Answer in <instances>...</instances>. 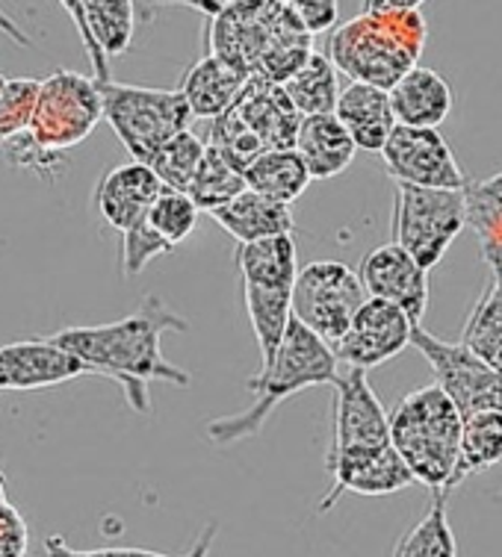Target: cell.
<instances>
[{"label":"cell","mask_w":502,"mask_h":557,"mask_svg":"<svg viewBox=\"0 0 502 557\" xmlns=\"http://www.w3.org/2000/svg\"><path fill=\"white\" fill-rule=\"evenodd\" d=\"M103 98V122L113 127L124 151L134 160L151 162L155 153L195 122L181 89H148L131 83L98 81Z\"/></svg>","instance_id":"obj_9"},{"label":"cell","mask_w":502,"mask_h":557,"mask_svg":"<svg viewBox=\"0 0 502 557\" xmlns=\"http://www.w3.org/2000/svg\"><path fill=\"white\" fill-rule=\"evenodd\" d=\"M491 281L464 322L462 343L502 372V253H482Z\"/></svg>","instance_id":"obj_24"},{"label":"cell","mask_w":502,"mask_h":557,"mask_svg":"<svg viewBox=\"0 0 502 557\" xmlns=\"http://www.w3.org/2000/svg\"><path fill=\"white\" fill-rule=\"evenodd\" d=\"M207 215L228 236H234L236 245L260 243V239H272V236H290L296 227L290 203L276 201V198L255 193V189L240 193L234 201H228L219 210H210Z\"/></svg>","instance_id":"obj_19"},{"label":"cell","mask_w":502,"mask_h":557,"mask_svg":"<svg viewBox=\"0 0 502 557\" xmlns=\"http://www.w3.org/2000/svg\"><path fill=\"white\" fill-rule=\"evenodd\" d=\"M246 174L240 172L236 165H231L216 148L207 145L205 160L198 165V172H195L193 183H189L186 193H189V198L198 203L201 213H210V210H219V207H225L228 201H234L236 195L246 193Z\"/></svg>","instance_id":"obj_30"},{"label":"cell","mask_w":502,"mask_h":557,"mask_svg":"<svg viewBox=\"0 0 502 557\" xmlns=\"http://www.w3.org/2000/svg\"><path fill=\"white\" fill-rule=\"evenodd\" d=\"M0 153L3 160L10 162L12 169H24V172L36 174L39 181L57 183L65 174V153L53 151V148H45L30 136V131L15 133L7 143H0Z\"/></svg>","instance_id":"obj_34"},{"label":"cell","mask_w":502,"mask_h":557,"mask_svg":"<svg viewBox=\"0 0 502 557\" xmlns=\"http://www.w3.org/2000/svg\"><path fill=\"white\" fill-rule=\"evenodd\" d=\"M340 360L326 339H319L308 324H302L293 315L284 343L257 375L246 381V389L255 401L234 416L210 419L205 428L207 440L216 448H228L252 440L264 431L269 416L276 413L281 401H287L296 393H305L310 386H331L338 381Z\"/></svg>","instance_id":"obj_4"},{"label":"cell","mask_w":502,"mask_h":557,"mask_svg":"<svg viewBox=\"0 0 502 557\" xmlns=\"http://www.w3.org/2000/svg\"><path fill=\"white\" fill-rule=\"evenodd\" d=\"M7 81H10V77H3V74H0V91H3V86H7Z\"/></svg>","instance_id":"obj_45"},{"label":"cell","mask_w":502,"mask_h":557,"mask_svg":"<svg viewBox=\"0 0 502 557\" xmlns=\"http://www.w3.org/2000/svg\"><path fill=\"white\" fill-rule=\"evenodd\" d=\"M290 10L296 12V18L302 21V27H305L310 36L334 30V24H338L340 15L338 0H290Z\"/></svg>","instance_id":"obj_39"},{"label":"cell","mask_w":502,"mask_h":557,"mask_svg":"<svg viewBox=\"0 0 502 557\" xmlns=\"http://www.w3.org/2000/svg\"><path fill=\"white\" fill-rule=\"evenodd\" d=\"M60 7L69 12V18H72V24L77 27V36H81L83 48H86V57H89V62H93L95 81H110V69L98 60L93 36H89V24H86V7H83V0H60Z\"/></svg>","instance_id":"obj_41"},{"label":"cell","mask_w":502,"mask_h":557,"mask_svg":"<svg viewBox=\"0 0 502 557\" xmlns=\"http://www.w3.org/2000/svg\"><path fill=\"white\" fill-rule=\"evenodd\" d=\"M467 224H470L482 253H502V172L485 181L467 183Z\"/></svg>","instance_id":"obj_31"},{"label":"cell","mask_w":502,"mask_h":557,"mask_svg":"<svg viewBox=\"0 0 502 557\" xmlns=\"http://www.w3.org/2000/svg\"><path fill=\"white\" fill-rule=\"evenodd\" d=\"M287 89L290 101L302 115H326L338 110L340 101V81L338 65L331 62L329 53L314 51L308 62L298 69L287 83H281Z\"/></svg>","instance_id":"obj_28"},{"label":"cell","mask_w":502,"mask_h":557,"mask_svg":"<svg viewBox=\"0 0 502 557\" xmlns=\"http://www.w3.org/2000/svg\"><path fill=\"white\" fill-rule=\"evenodd\" d=\"M417 324L402 307L381 301V298H367L360 310L348 324L346 336L334 345L340 366L352 369H376L400 355L405 345H411Z\"/></svg>","instance_id":"obj_15"},{"label":"cell","mask_w":502,"mask_h":557,"mask_svg":"<svg viewBox=\"0 0 502 557\" xmlns=\"http://www.w3.org/2000/svg\"><path fill=\"white\" fill-rule=\"evenodd\" d=\"M30 546V528L10 502H0V557H24Z\"/></svg>","instance_id":"obj_38"},{"label":"cell","mask_w":502,"mask_h":557,"mask_svg":"<svg viewBox=\"0 0 502 557\" xmlns=\"http://www.w3.org/2000/svg\"><path fill=\"white\" fill-rule=\"evenodd\" d=\"M502 463V410H482L464 419L462 457L452 478V490L470 475L488 472Z\"/></svg>","instance_id":"obj_27"},{"label":"cell","mask_w":502,"mask_h":557,"mask_svg":"<svg viewBox=\"0 0 502 557\" xmlns=\"http://www.w3.org/2000/svg\"><path fill=\"white\" fill-rule=\"evenodd\" d=\"M429 27L420 10L360 12L329 36V57L348 81L393 89L417 69Z\"/></svg>","instance_id":"obj_5"},{"label":"cell","mask_w":502,"mask_h":557,"mask_svg":"<svg viewBox=\"0 0 502 557\" xmlns=\"http://www.w3.org/2000/svg\"><path fill=\"white\" fill-rule=\"evenodd\" d=\"M367 298L364 281L352 265L340 260H314L296 274L293 315L334 348Z\"/></svg>","instance_id":"obj_12"},{"label":"cell","mask_w":502,"mask_h":557,"mask_svg":"<svg viewBox=\"0 0 502 557\" xmlns=\"http://www.w3.org/2000/svg\"><path fill=\"white\" fill-rule=\"evenodd\" d=\"M310 181L314 177H310L308 165H305V160H302V153L296 148L264 151L246 169L248 189L269 195V198L284 203H293L296 198H302Z\"/></svg>","instance_id":"obj_25"},{"label":"cell","mask_w":502,"mask_h":557,"mask_svg":"<svg viewBox=\"0 0 502 557\" xmlns=\"http://www.w3.org/2000/svg\"><path fill=\"white\" fill-rule=\"evenodd\" d=\"M207 153V143L201 136H195L193 131L177 133L174 139L160 148L155 153V160L148 162L155 174L163 181V186L169 189H181L186 193L189 189V183H193L195 172H198V165L205 160Z\"/></svg>","instance_id":"obj_32"},{"label":"cell","mask_w":502,"mask_h":557,"mask_svg":"<svg viewBox=\"0 0 502 557\" xmlns=\"http://www.w3.org/2000/svg\"><path fill=\"white\" fill-rule=\"evenodd\" d=\"M83 7L98 60L110 69L113 57L131 51L139 7L136 0H83Z\"/></svg>","instance_id":"obj_26"},{"label":"cell","mask_w":502,"mask_h":557,"mask_svg":"<svg viewBox=\"0 0 502 557\" xmlns=\"http://www.w3.org/2000/svg\"><path fill=\"white\" fill-rule=\"evenodd\" d=\"M0 33H3V36H7L10 41H15L19 48H30L33 45L30 36L21 30L19 24H15V18H10V15L3 12V7H0Z\"/></svg>","instance_id":"obj_43"},{"label":"cell","mask_w":502,"mask_h":557,"mask_svg":"<svg viewBox=\"0 0 502 557\" xmlns=\"http://www.w3.org/2000/svg\"><path fill=\"white\" fill-rule=\"evenodd\" d=\"M334 115L346 124V131L352 133V139L360 151L381 153L388 136L396 127V115L390 107V91L369 86V83H348L346 89L340 91Z\"/></svg>","instance_id":"obj_21"},{"label":"cell","mask_w":502,"mask_h":557,"mask_svg":"<svg viewBox=\"0 0 502 557\" xmlns=\"http://www.w3.org/2000/svg\"><path fill=\"white\" fill-rule=\"evenodd\" d=\"M331 405V446L326 469L331 486L319 502V513H329L346 493L390 496L417 484L408 463L390 440V416L384 413L364 369L343 366L334 381Z\"/></svg>","instance_id":"obj_1"},{"label":"cell","mask_w":502,"mask_h":557,"mask_svg":"<svg viewBox=\"0 0 502 557\" xmlns=\"http://www.w3.org/2000/svg\"><path fill=\"white\" fill-rule=\"evenodd\" d=\"M169 251H172V245L166 243L151 224H139L134 231L122 234V253H119L122 257V274L124 277H136L139 272H145V265L151 260Z\"/></svg>","instance_id":"obj_37"},{"label":"cell","mask_w":502,"mask_h":557,"mask_svg":"<svg viewBox=\"0 0 502 557\" xmlns=\"http://www.w3.org/2000/svg\"><path fill=\"white\" fill-rule=\"evenodd\" d=\"M296 151L308 165L314 181H331L352 165L358 145L334 112L305 115L296 136Z\"/></svg>","instance_id":"obj_22"},{"label":"cell","mask_w":502,"mask_h":557,"mask_svg":"<svg viewBox=\"0 0 502 557\" xmlns=\"http://www.w3.org/2000/svg\"><path fill=\"white\" fill-rule=\"evenodd\" d=\"M0 502H7V475H3V469H0Z\"/></svg>","instance_id":"obj_44"},{"label":"cell","mask_w":502,"mask_h":557,"mask_svg":"<svg viewBox=\"0 0 502 557\" xmlns=\"http://www.w3.org/2000/svg\"><path fill=\"white\" fill-rule=\"evenodd\" d=\"M310 36L284 0H240L207 18L205 51L236 72L260 81L287 83L314 53Z\"/></svg>","instance_id":"obj_3"},{"label":"cell","mask_w":502,"mask_h":557,"mask_svg":"<svg viewBox=\"0 0 502 557\" xmlns=\"http://www.w3.org/2000/svg\"><path fill=\"white\" fill-rule=\"evenodd\" d=\"M426 0H364L367 12H400V10H420Z\"/></svg>","instance_id":"obj_42"},{"label":"cell","mask_w":502,"mask_h":557,"mask_svg":"<svg viewBox=\"0 0 502 557\" xmlns=\"http://www.w3.org/2000/svg\"><path fill=\"white\" fill-rule=\"evenodd\" d=\"M464 416L438 384L420 386L390 410V440L414 481L431 493H452L462 457Z\"/></svg>","instance_id":"obj_6"},{"label":"cell","mask_w":502,"mask_h":557,"mask_svg":"<svg viewBox=\"0 0 502 557\" xmlns=\"http://www.w3.org/2000/svg\"><path fill=\"white\" fill-rule=\"evenodd\" d=\"M74 377H95L81 357L48 339H19L0 345V389L33 393L69 384Z\"/></svg>","instance_id":"obj_16"},{"label":"cell","mask_w":502,"mask_h":557,"mask_svg":"<svg viewBox=\"0 0 502 557\" xmlns=\"http://www.w3.org/2000/svg\"><path fill=\"white\" fill-rule=\"evenodd\" d=\"M198 213L201 210L189 198V193L166 186L160 198L155 201V207H151V213H148V224L174 248V245L186 243L193 236L195 224H198Z\"/></svg>","instance_id":"obj_33"},{"label":"cell","mask_w":502,"mask_h":557,"mask_svg":"<svg viewBox=\"0 0 502 557\" xmlns=\"http://www.w3.org/2000/svg\"><path fill=\"white\" fill-rule=\"evenodd\" d=\"M381 162L396 183L429 189H467L470 183L438 127L396 124L381 148Z\"/></svg>","instance_id":"obj_14"},{"label":"cell","mask_w":502,"mask_h":557,"mask_svg":"<svg viewBox=\"0 0 502 557\" xmlns=\"http://www.w3.org/2000/svg\"><path fill=\"white\" fill-rule=\"evenodd\" d=\"M216 534H219V525L216 522H207L201 528V534L193 540V546L186 548L184 555H160V552H148V548H131V546H110V548H72L62 537H48L45 543V552L48 557H207L210 555V546L216 543Z\"/></svg>","instance_id":"obj_36"},{"label":"cell","mask_w":502,"mask_h":557,"mask_svg":"<svg viewBox=\"0 0 502 557\" xmlns=\"http://www.w3.org/2000/svg\"><path fill=\"white\" fill-rule=\"evenodd\" d=\"M360 281L369 298L402 307L411 322L420 324L429 307V269H423L402 245H379L360 260Z\"/></svg>","instance_id":"obj_17"},{"label":"cell","mask_w":502,"mask_h":557,"mask_svg":"<svg viewBox=\"0 0 502 557\" xmlns=\"http://www.w3.org/2000/svg\"><path fill=\"white\" fill-rule=\"evenodd\" d=\"M41 81L33 77H10L0 91V143L15 133H24L33 122V110L39 101Z\"/></svg>","instance_id":"obj_35"},{"label":"cell","mask_w":502,"mask_h":557,"mask_svg":"<svg viewBox=\"0 0 502 557\" xmlns=\"http://www.w3.org/2000/svg\"><path fill=\"white\" fill-rule=\"evenodd\" d=\"M411 345L426 357L434 384L455 401L464 419L482 410H502V372L485 363L467 345L438 339L420 324L414 327Z\"/></svg>","instance_id":"obj_13"},{"label":"cell","mask_w":502,"mask_h":557,"mask_svg":"<svg viewBox=\"0 0 502 557\" xmlns=\"http://www.w3.org/2000/svg\"><path fill=\"white\" fill-rule=\"evenodd\" d=\"M98 122H103L98 81L69 69H57L41 81L39 101L27 131L45 148L69 151L74 145L86 143Z\"/></svg>","instance_id":"obj_11"},{"label":"cell","mask_w":502,"mask_h":557,"mask_svg":"<svg viewBox=\"0 0 502 557\" xmlns=\"http://www.w3.org/2000/svg\"><path fill=\"white\" fill-rule=\"evenodd\" d=\"M446 496L450 493H443V490L431 496L426 513L400 540L396 557H458L455 534H452L450 517H446Z\"/></svg>","instance_id":"obj_29"},{"label":"cell","mask_w":502,"mask_h":557,"mask_svg":"<svg viewBox=\"0 0 502 557\" xmlns=\"http://www.w3.org/2000/svg\"><path fill=\"white\" fill-rule=\"evenodd\" d=\"M166 186L148 162L131 160L103 174L95 186V207L101 219L119 234L148 222L151 207Z\"/></svg>","instance_id":"obj_18"},{"label":"cell","mask_w":502,"mask_h":557,"mask_svg":"<svg viewBox=\"0 0 502 557\" xmlns=\"http://www.w3.org/2000/svg\"><path fill=\"white\" fill-rule=\"evenodd\" d=\"M455 103V91L446 77L434 69H411L393 89H390V107L396 115V124L408 127H438L446 122Z\"/></svg>","instance_id":"obj_23"},{"label":"cell","mask_w":502,"mask_h":557,"mask_svg":"<svg viewBox=\"0 0 502 557\" xmlns=\"http://www.w3.org/2000/svg\"><path fill=\"white\" fill-rule=\"evenodd\" d=\"M284 3H290V0H284Z\"/></svg>","instance_id":"obj_46"},{"label":"cell","mask_w":502,"mask_h":557,"mask_svg":"<svg viewBox=\"0 0 502 557\" xmlns=\"http://www.w3.org/2000/svg\"><path fill=\"white\" fill-rule=\"evenodd\" d=\"M186 319L177 315L155 293L143 295L134 313L119 322L93 324V327H65L51 336L53 343L69 348L93 369L95 377H110L122 386L124 401L134 413H151L148 384L163 381L172 386L193 384L184 369H177L163 357V334H184Z\"/></svg>","instance_id":"obj_2"},{"label":"cell","mask_w":502,"mask_h":557,"mask_svg":"<svg viewBox=\"0 0 502 557\" xmlns=\"http://www.w3.org/2000/svg\"><path fill=\"white\" fill-rule=\"evenodd\" d=\"M234 260L243 281L248 322L255 331L260 360L267 366L293 322V286L298 274L296 243L293 236H272L260 243L236 245Z\"/></svg>","instance_id":"obj_8"},{"label":"cell","mask_w":502,"mask_h":557,"mask_svg":"<svg viewBox=\"0 0 502 557\" xmlns=\"http://www.w3.org/2000/svg\"><path fill=\"white\" fill-rule=\"evenodd\" d=\"M302 119L305 115L293 107L281 83L252 77L234 107L219 119H210L205 143L246 174L264 151L296 148Z\"/></svg>","instance_id":"obj_7"},{"label":"cell","mask_w":502,"mask_h":557,"mask_svg":"<svg viewBox=\"0 0 502 557\" xmlns=\"http://www.w3.org/2000/svg\"><path fill=\"white\" fill-rule=\"evenodd\" d=\"M240 0H136V7H139V18L151 21L155 18L157 10H166V7H186V10H195L207 15V18H216V15H222L225 10L236 7Z\"/></svg>","instance_id":"obj_40"},{"label":"cell","mask_w":502,"mask_h":557,"mask_svg":"<svg viewBox=\"0 0 502 557\" xmlns=\"http://www.w3.org/2000/svg\"><path fill=\"white\" fill-rule=\"evenodd\" d=\"M467 227V193L464 189H429L396 183L393 198V243L423 265L434 269L455 236Z\"/></svg>","instance_id":"obj_10"},{"label":"cell","mask_w":502,"mask_h":557,"mask_svg":"<svg viewBox=\"0 0 502 557\" xmlns=\"http://www.w3.org/2000/svg\"><path fill=\"white\" fill-rule=\"evenodd\" d=\"M248 81L252 77L246 72H236L234 65H228L219 57L205 51L201 60H195L186 69L177 89L189 103L193 119L210 122V119H219L222 112L234 107V101L240 98V91L246 89Z\"/></svg>","instance_id":"obj_20"}]
</instances>
